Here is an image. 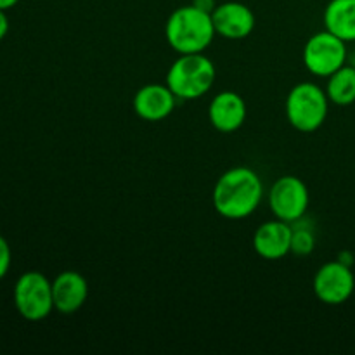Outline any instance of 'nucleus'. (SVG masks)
Returning a JSON list of instances; mask_svg holds the SVG:
<instances>
[{
  "label": "nucleus",
  "mask_w": 355,
  "mask_h": 355,
  "mask_svg": "<svg viewBox=\"0 0 355 355\" xmlns=\"http://www.w3.org/2000/svg\"><path fill=\"white\" fill-rule=\"evenodd\" d=\"M347 62V42L324 30L314 33L304 47V64L314 76L328 78Z\"/></svg>",
  "instance_id": "obj_6"
},
{
  "label": "nucleus",
  "mask_w": 355,
  "mask_h": 355,
  "mask_svg": "<svg viewBox=\"0 0 355 355\" xmlns=\"http://www.w3.org/2000/svg\"><path fill=\"white\" fill-rule=\"evenodd\" d=\"M7 30H9V19L6 16V10H0V40L6 37Z\"/></svg>",
  "instance_id": "obj_19"
},
{
  "label": "nucleus",
  "mask_w": 355,
  "mask_h": 355,
  "mask_svg": "<svg viewBox=\"0 0 355 355\" xmlns=\"http://www.w3.org/2000/svg\"><path fill=\"white\" fill-rule=\"evenodd\" d=\"M215 35L211 14L198 9L193 3L173 10L165 23L166 42L177 54L205 52Z\"/></svg>",
  "instance_id": "obj_2"
},
{
  "label": "nucleus",
  "mask_w": 355,
  "mask_h": 355,
  "mask_svg": "<svg viewBox=\"0 0 355 355\" xmlns=\"http://www.w3.org/2000/svg\"><path fill=\"white\" fill-rule=\"evenodd\" d=\"M177 97L168 85L149 83L141 87L134 96V111L146 121H162L175 110Z\"/></svg>",
  "instance_id": "obj_13"
},
{
  "label": "nucleus",
  "mask_w": 355,
  "mask_h": 355,
  "mask_svg": "<svg viewBox=\"0 0 355 355\" xmlns=\"http://www.w3.org/2000/svg\"><path fill=\"white\" fill-rule=\"evenodd\" d=\"M10 260H12V255H10L9 243L0 236V279L9 272Z\"/></svg>",
  "instance_id": "obj_17"
},
{
  "label": "nucleus",
  "mask_w": 355,
  "mask_h": 355,
  "mask_svg": "<svg viewBox=\"0 0 355 355\" xmlns=\"http://www.w3.org/2000/svg\"><path fill=\"white\" fill-rule=\"evenodd\" d=\"M329 99L324 89L312 82H302L290 90L286 97V118L291 127L311 134L328 118Z\"/></svg>",
  "instance_id": "obj_4"
},
{
  "label": "nucleus",
  "mask_w": 355,
  "mask_h": 355,
  "mask_svg": "<svg viewBox=\"0 0 355 355\" xmlns=\"http://www.w3.org/2000/svg\"><path fill=\"white\" fill-rule=\"evenodd\" d=\"M291 236H293L291 224L274 218L257 227L253 234V248L262 259L281 260L291 253Z\"/></svg>",
  "instance_id": "obj_10"
},
{
  "label": "nucleus",
  "mask_w": 355,
  "mask_h": 355,
  "mask_svg": "<svg viewBox=\"0 0 355 355\" xmlns=\"http://www.w3.org/2000/svg\"><path fill=\"white\" fill-rule=\"evenodd\" d=\"M269 208L272 215L279 220L295 224L307 214L311 196H309L307 184L297 175H283L270 186Z\"/></svg>",
  "instance_id": "obj_7"
},
{
  "label": "nucleus",
  "mask_w": 355,
  "mask_h": 355,
  "mask_svg": "<svg viewBox=\"0 0 355 355\" xmlns=\"http://www.w3.org/2000/svg\"><path fill=\"white\" fill-rule=\"evenodd\" d=\"M263 184L259 173L248 166H234L222 173L211 194L215 211L227 220H243L260 207Z\"/></svg>",
  "instance_id": "obj_1"
},
{
  "label": "nucleus",
  "mask_w": 355,
  "mask_h": 355,
  "mask_svg": "<svg viewBox=\"0 0 355 355\" xmlns=\"http://www.w3.org/2000/svg\"><path fill=\"white\" fill-rule=\"evenodd\" d=\"M193 6L205 10V12L211 14L215 10V7H217V2H215V0H193Z\"/></svg>",
  "instance_id": "obj_18"
},
{
  "label": "nucleus",
  "mask_w": 355,
  "mask_h": 355,
  "mask_svg": "<svg viewBox=\"0 0 355 355\" xmlns=\"http://www.w3.org/2000/svg\"><path fill=\"white\" fill-rule=\"evenodd\" d=\"M215 33L227 40H243L250 37L255 28V16L252 9L241 2L218 3L211 12Z\"/></svg>",
  "instance_id": "obj_9"
},
{
  "label": "nucleus",
  "mask_w": 355,
  "mask_h": 355,
  "mask_svg": "<svg viewBox=\"0 0 355 355\" xmlns=\"http://www.w3.org/2000/svg\"><path fill=\"white\" fill-rule=\"evenodd\" d=\"M19 0H0V10H7V9H12Z\"/></svg>",
  "instance_id": "obj_20"
},
{
  "label": "nucleus",
  "mask_w": 355,
  "mask_h": 355,
  "mask_svg": "<svg viewBox=\"0 0 355 355\" xmlns=\"http://www.w3.org/2000/svg\"><path fill=\"white\" fill-rule=\"evenodd\" d=\"M293 227V236H291V253L298 257H307L314 252L315 248V234L312 227L302 225L300 220L291 224Z\"/></svg>",
  "instance_id": "obj_16"
},
{
  "label": "nucleus",
  "mask_w": 355,
  "mask_h": 355,
  "mask_svg": "<svg viewBox=\"0 0 355 355\" xmlns=\"http://www.w3.org/2000/svg\"><path fill=\"white\" fill-rule=\"evenodd\" d=\"M324 30L331 31L343 42H355V0H331L326 6Z\"/></svg>",
  "instance_id": "obj_14"
},
{
  "label": "nucleus",
  "mask_w": 355,
  "mask_h": 355,
  "mask_svg": "<svg viewBox=\"0 0 355 355\" xmlns=\"http://www.w3.org/2000/svg\"><path fill=\"white\" fill-rule=\"evenodd\" d=\"M326 94L329 103L336 106H350L355 103V66H342L328 76Z\"/></svg>",
  "instance_id": "obj_15"
},
{
  "label": "nucleus",
  "mask_w": 355,
  "mask_h": 355,
  "mask_svg": "<svg viewBox=\"0 0 355 355\" xmlns=\"http://www.w3.org/2000/svg\"><path fill=\"white\" fill-rule=\"evenodd\" d=\"M246 103L238 92L232 90H222L208 106V118L214 125L215 130L222 134H231L239 130L246 120Z\"/></svg>",
  "instance_id": "obj_11"
},
{
  "label": "nucleus",
  "mask_w": 355,
  "mask_h": 355,
  "mask_svg": "<svg viewBox=\"0 0 355 355\" xmlns=\"http://www.w3.org/2000/svg\"><path fill=\"white\" fill-rule=\"evenodd\" d=\"M54 311L62 315H71L85 305L89 297L87 279L76 270H64L52 281Z\"/></svg>",
  "instance_id": "obj_12"
},
{
  "label": "nucleus",
  "mask_w": 355,
  "mask_h": 355,
  "mask_svg": "<svg viewBox=\"0 0 355 355\" xmlns=\"http://www.w3.org/2000/svg\"><path fill=\"white\" fill-rule=\"evenodd\" d=\"M354 66H355V62H354Z\"/></svg>",
  "instance_id": "obj_21"
},
{
  "label": "nucleus",
  "mask_w": 355,
  "mask_h": 355,
  "mask_svg": "<svg viewBox=\"0 0 355 355\" xmlns=\"http://www.w3.org/2000/svg\"><path fill=\"white\" fill-rule=\"evenodd\" d=\"M215 75V64L203 52L179 54V58L168 68L165 83L175 94L177 99L193 101L210 92Z\"/></svg>",
  "instance_id": "obj_3"
},
{
  "label": "nucleus",
  "mask_w": 355,
  "mask_h": 355,
  "mask_svg": "<svg viewBox=\"0 0 355 355\" xmlns=\"http://www.w3.org/2000/svg\"><path fill=\"white\" fill-rule=\"evenodd\" d=\"M355 277L350 266L340 260L328 262L314 276V293L326 305H342L352 297Z\"/></svg>",
  "instance_id": "obj_8"
},
{
  "label": "nucleus",
  "mask_w": 355,
  "mask_h": 355,
  "mask_svg": "<svg viewBox=\"0 0 355 355\" xmlns=\"http://www.w3.org/2000/svg\"><path fill=\"white\" fill-rule=\"evenodd\" d=\"M14 305L26 321H44L54 311L52 281L38 270L24 272L14 286Z\"/></svg>",
  "instance_id": "obj_5"
}]
</instances>
